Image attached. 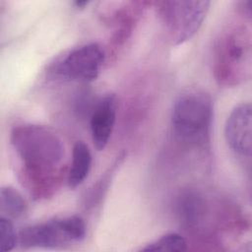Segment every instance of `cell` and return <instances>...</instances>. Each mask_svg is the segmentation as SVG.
I'll return each mask as SVG.
<instances>
[{
    "label": "cell",
    "instance_id": "cell-14",
    "mask_svg": "<svg viewBox=\"0 0 252 252\" xmlns=\"http://www.w3.org/2000/svg\"><path fill=\"white\" fill-rule=\"evenodd\" d=\"M89 3H90L89 1H75L74 2L76 7H78V8H84L85 6H88Z\"/></svg>",
    "mask_w": 252,
    "mask_h": 252
},
{
    "label": "cell",
    "instance_id": "cell-5",
    "mask_svg": "<svg viewBox=\"0 0 252 252\" xmlns=\"http://www.w3.org/2000/svg\"><path fill=\"white\" fill-rule=\"evenodd\" d=\"M85 236L84 220L68 216L25 227L19 233V241L25 248H56L81 241Z\"/></svg>",
    "mask_w": 252,
    "mask_h": 252
},
{
    "label": "cell",
    "instance_id": "cell-3",
    "mask_svg": "<svg viewBox=\"0 0 252 252\" xmlns=\"http://www.w3.org/2000/svg\"><path fill=\"white\" fill-rule=\"evenodd\" d=\"M213 102L204 92L189 91L175 100L171 127L175 138L185 145L204 147L210 141Z\"/></svg>",
    "mask_w": 252,
    "mask_h": 252
},
{
    "label": "cell",
    "instance_id": "cell-8",
    "mask_svg": "<svg viewBox=\"0 0 252 252\" xmlns=\"http://www.w3.org/2000/svg\"><path fill=\"white\" fill-rule=\"evenodd\" d=\"M116 111L117 100L112 94L104 95L93 110L90 119L91 135L98 151L103 150L109 142L116 120Z\"/></svg>",
    "mask_w": 252,
    "mask_h": 252
},
{
    "label": "cell",
    "instance_id": "cell-7",
    "mask_svg": "<svg viewBox=\"0 0 252 252\" xmlns=\"http://www.w3.org/2000/svg\"><path fill=\"white\" fill-rule=\"evenodd\" d=\"M250 103H241L230 112L224 125V137L237 155L250 157L252 150V111Z\"/></svg>",
    "mask_w": 252,
    "mask_h": 252
},
{
    "label": "cell",
    "instance_id": "cell-13",
    "mask_svg": "<svg viewBox=\"0 0 252 252\" xmlns=\"http://www.w3.org/2000/svg\"><path fill=\"white\" fill-rule=\"evenodd\" d=\"M238 5H239V10L241 11V13L250 19L251 18V1L250 0L240 1L238 3Z\"/></svg>",
    "mask_w": 252,
    "mask_h": 252
},
{
    "label": "cell",
    "instance_id": "cell-12",
    "mask_svg": "<svg viewBox=\"0 0 252 252\" xmlns=\"http://www.w3.org/2000/svg\"><path fill=\"white\" fill-rule=\"evenodd\" d=\"M19 240L11 219L1 216L0 218V251L7 252L14 249Z\"/></svg>",
    "mask_w": 252,
    "mask_h": 252
},
{
    "label": "cell",
    "instance_id": "cell-9",
    "mask_svg": "<svg viewBox=\"0 0 252 252\" xmlns=\"http://www.w3.org/2000/svg\"><path fill=\"white\" fill-rule=\"evenodd\" d=\"M92 166V154L87 144L78 141L73 147L72 162L67 173L66 182L69 187L76 188L88 177Z\"/></svg>",
    "mask_w": 252,
    "mask_h": 252
},
{
    "label": "cell",
    "instance_id": "cell-4",
    "mask_svg": "<svg viewBox=\"0 0 252 252\" xmlns=\"http://www.w3.org/2000/svg\"><path fill=\"white\" fill-rule=\"evenodd\" d=\"M210 1H158L157 14L169 40L177 45L193 37L209 11Z\"/></svg>",
    "mask_w": 252,
    "mask_h": 252
},
{
    "label": "cell",
    "instance_id": "cell-2",
    "mask_svg": "<svg viewBox=\"0 0 252 252\" xmlns=\"http://www.w3.org/2000/svg\"><path fill=\"white\" fill-rule=\"evenodd\" d=\"M251 62V33L247 28L230 27L219 35L213 51V72L220 86L235 87L249 80Z\"/></svg>",
    "mask_w": 252,
    "mask_h": 252
},
{
    "label": "cell",
    "instance_id": "cell-10",
    "mask_svg": "<svg viewBox=\"0 0 252 252\" xmlns=\"http://www.w3.org/2000/svg\"><path fill=\"white\" fill-rule=\"evenodd\" d=\"M0 211L6 218L18 219L27 211L26 200L14 187L4 186L0 191Z\"/></svg>",
    "mask_w": 252,
    "mask_h": 252
},
{
    "label": "cell",
    "instance_id": "cell-6",
    "mask_svg": "<svg viewBox=\"0 0 252 252\" xmlns=\"http://www.w3.org/2000/svg\"><path fill=\"white\" fill-rule=\"evenodd\" d=\"M104 61L101 46L92 42L83 44L69 51L51 67L52 76L69 81L92 82L98 77Z\"/></svg>",
    "mask_w": 252,
    "mask_h": 252
},
{
    "label": "cell",
    "instance_id": "cell-11",
    "mask_svg": "<svg viewBox=\"0 0 252 252\" xmlns=\"http://www.w3.org/2000/svg\"><path fill=\"white\" fill-rule=\"evenodd\" d=\"M187 249V242L183 236L178 233H166L159 238L148 243L140 251H170L180 252Z\"/></svg>",
    "mask_w": 252,
    "mask_h": 252
},
{
    "label": "cell",
    "instance_id": "cell-1",
    "mask_svg": "<svg viewBox=\"0 0 252 252\" xmlns=\"http://www.w3.org/2000/svg\"><path fill=\"white\" fill-rule=\"evenodd\" d=\"M10 141L23 163V171L50 173L62 170L64 146L49 127L22 123L13 127Z\"/></svg>",
    "mask_w": 252,
    "mask_h": 252
}]
</instances>
